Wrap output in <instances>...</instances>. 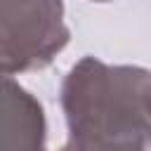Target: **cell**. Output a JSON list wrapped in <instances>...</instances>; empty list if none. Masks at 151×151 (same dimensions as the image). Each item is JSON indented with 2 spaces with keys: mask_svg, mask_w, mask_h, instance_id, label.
<instances>
[{
  "mask_svg": "<svg viewBox=\"0 0 151 151\" xmlns=\"http://www.w3.org/2000/svg\"><path fill=\"white\" fill-rule=\"evenodd\" d=\"M151 71L83 57L61 83L68 139L61 151H151Z\"/></svg>",
  "mask_w": 151,
  "mask_h": 151,
  "instance_id": "cell-1",
  "label": "cell"
},
{
  "mask_svg": "<svg viewBox=\"0 0 151 151\" xmlns=\"http://www.w3.org/2000/svg\"><path fill=\"white\" fill-rule=\"evenodd\" d=\"M64 0H0V66L5 76L38 71L68 45Z\"/></svg>",
  "mask_w": 151,
  "mask_h": 151,
  "instance_id": "cell-2",
  "label": "cell"
},
{
  "mask_svg": "<svg viewBox=\"0 0 151 151\" xmlns=\"http://www.w3.org/2000/svg\"><path fill=\"white\" fill-rule=\"evenodd\" d=\"M47 123L42 104L12 76L2 78L0 151H45Z\"/></svg>",
  "mask_w": 151,
  "mask_h": 151,
  "instance_id": "cell-3",
  "label": "cell"
},
{
  "mask_svg": "<svg viewBox=\"0 0 151 151\" xmlns=\"http://www.w3.org/2000/svg\"><path fill=\"white\" fill-rule=\"evenodd\" d=\"M146 111L151 116V85H149V92H146Z\"/></svg>",
  "mask_w": 151,
  "mask_h": 151,
  "instance_id": "cell-4",
  "label": "cell"
},
{
  "mask_svg": "<svg viewBox=\"0 0 151 151\" xmlns=\"http://www.w3.org/2000/svg\"><path fill=\"white\" fill-rule=\"evenodd\" d=\"M92 2H111V0H92Z\"/></svg>",
  "mask_w": 151,
  "mask_h": 151,
  "instance_id": "cell-5",
  "label": "cell"
}]
</instances>
